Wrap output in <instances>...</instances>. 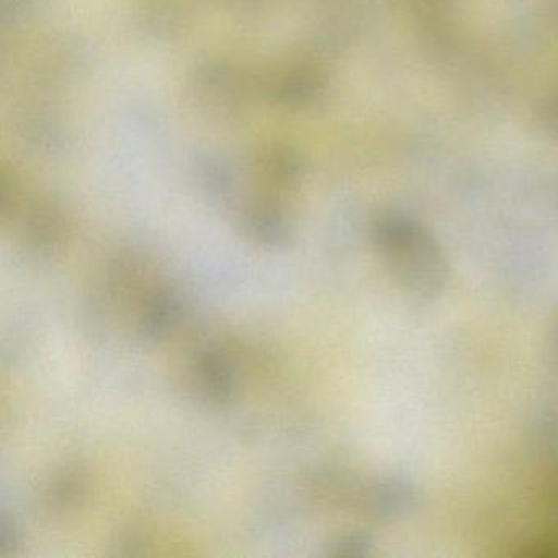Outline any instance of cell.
Instances as JSON below:
<instances>
[{"instance_id": "1", "label": "cell", "mask_w": 558, "mask_h": 558, "mask_svg": "<svg viewBox=\"0 0 558 558\" xmlns=\"http://www.w3.org/2000/svg\"><path fill=\"white\" fill-rule=\"evenodd\" d=\"M384 253L407 289L420 299L439 295L446 282V263L440 251L413 228L384 231Z\"/></svg>"}]
</instances>
